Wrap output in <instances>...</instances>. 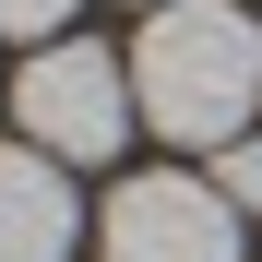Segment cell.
I'll return each mask as SVG.
<instances>
[{"label":"cell","mask_w":262,"mask_h":262,"mask_svg":"<svg viewBox=\"0 0 262 262\" xmlns=\"http://www.w3.org/2000/svg\"><path fill=\"white\" fill-rule=\"evenodd\" d=\"M131 107L167 143L227 155L262 119V24L238 0H167V12H143V36H131Z\"/></svg>","instance_id":"obj_1"},{"label":"cell","mask_w":262,"mask_h":262,"mask_svg":"<svg viewBox=\"0 0 262 262\" xmlns=\"http://www.w3.org/2000/svg\"><path fill=\"white\" fill-rule=\"evenodd\" d=\"M96 262H238V203L191 167H143L96 203Z\"/></svg>","instance_id":"obj_3"},{"label":"cell","mask_w":262,"mask_h":262,"mask_svg":"<svg viewBox=\"0 0 262 262\" xmlns=\"http://www.w3.org/2000/svg\"><path fill=\"white\" fill-rule=\"evenodd\" d=\"M72 238H83L72 167L36 143H0V262H72Z\"/></svg>","instance_id":"obj_4"},{"label":"cell","mask_w":262,"mask_h":262,"mask_svg":"<svg viewBox=\"0 0 262 262\" xmlns=\"http://www.w3.org/2000/svg\"><path fill=\"white\" fill-rule=\"evenodd\" d=\"M131 12H167V0H131Z\"/></svg>","instance_id":"obj_7"},{"label":"cell","mask_w":262,"mask_h":262,"mask_svg":"<svg viewBox=\"0 0 262 262\" xmlns=\"http://www.w3.org/2000/svg\"><path fill=\"white\" fill-rule=\"evenodd\" d=\"M12 119H24L36 155H60V167H107V155L131 143V60L96 48V36H48V48L12 72Z\"/></svg>","instance_id":"obj_2"},{"label":"cell","mask_w":262,"mask_h":262,"mask_svg":"<svg viewBox=\"0 0 262 262\" xmlns=\"http://www.w3.org/2000/svg\"><path fill=\"white\" fill-rule=\"evenodd\" d=\"M203 179H214V191H227V203L250 214V203H262V143H250V131H238V143H227V155H214V167H203Z\"/></svg>","instance_id":"obj_5"},{"label":"cell","mask_w":262,"mask_h":262,"mask_svg":"<svg viewBox=\"0 0 262 262\" xmlns=\"http://www.w3.org/2000/svg\"><path fill=\"white\" fill-rule=\"evenodd\" d=\"M60 24H72V0H0V36H36V48H48Z\"/></svg>","instance_id":"obj_6"}]
</instances>
